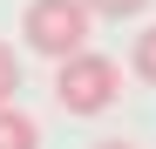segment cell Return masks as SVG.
Segmentation results:
<instances>
[{"instance_id":"obj_1","label":"cell","mask_w":156,"mask_h":149,"mask_svg":"<svg viewBox=\"0 0 156 149\" xmlns=\"http://www.w3.org/2000/svg\"><path fill=\"white\" fill-rule=\"evenodd\" d=\"M115 95H122V68L109 54L75 47V54L55 61V102L68 115H102V109H115Z\"/></svg>"},{"instance_id":"obj_2","label":"cell","mask_w":156,"mask_h":149,"mask_svg":"<svg viewBox=\"0 0 156 149\" xmlns=\"http://www.w3.org/2000/svg\"><path fill=\"white\" fill-rule=\"evenodd\" d=\"M88 27H95V7H88V0H27V14H20L27 47L48 54V61L88 47Z\"/></svg>"},{"instance_id":"obj_3","label":"cell","mask_w":156,"mask_h":149,"mask_svg":"<svg viewBox=\"0 0 156 149\" xmlns=\"http://www.w3.org/2000/svg\"><path fill=\"white\" fill-rule=\"evenodd\" d=\"M0 149H41L34 115H27V109H14V102H0Z\"/></svg>"},{"instance_id":"obj_4","label":"cell","mask_w":156,"mask_h":149,"mask_svg":"<svg viewBox=\"0 0 156 149\" xmlns=\"http://www.w3.org/2000/svg\"><path fill=\"white\" fill-rule=\"evenodd\" d=\"M129 68H136V81H149V88H156V27H143V34H136V54H129Z\"/></svg>"},{"instance_id":"obj_5","label":"cell","mask_w":156,"mask_h":149,"mask_svg":"<svg viewBox=\"0 0 156 149\" xmlns=\"http://www.w3.org/2000/svg\"><path fill=\"white\" fill-rule=\"evenodd\" d=\"M14 88H20V54L0 41V102H14Z\"/></svg>"},{"instance_id":"obj_6","label":"cell","mask_w":156,"mask_h":149,"mask_svg":"<svg viewBox=\"0 0 156 149\" xmlns=\"http://www.w3.org/2000/svg\"><path fill=\"white\" fill-rule=\"evenodd\" d=\"M88 7H95L102 20H136V14L149 7V0H88Z\"/></svg>"},{"instance_id":"obj_7","label":"cell","mask_w":156,"mask_h":149,"mask_svg":"<svg viewBox=\"0 0 156 149\" xmlns=\"http://www.w3.org/2000/svg\"><path fill=\"white\" fill-rule=\"evenodd\" d=\"M95 149H136V142H95Z\"/></svg>"}]
</instances>
